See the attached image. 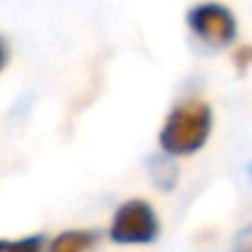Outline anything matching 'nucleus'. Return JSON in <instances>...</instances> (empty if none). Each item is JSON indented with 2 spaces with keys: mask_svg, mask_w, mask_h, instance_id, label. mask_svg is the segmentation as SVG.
<instances>
[{
  "mask_svg": "<svg viewBox=\"0 0 252 252\" xmlns=\"http://www.w3.org/2000/svg\"><path fill=\"white\" fill-rule=\"evenodd\" d=\"M213 129V111L205 101H183L168 116L158 134V146L166 156H190L200 151Z\"/></svg>",
  "mask_w": 252,
  "mask_h": 252,
  "instance_id": "f257e3e1",
  "label": "nucleus"
},
{
  "mask_svg": "<svg viewBox=\"0 0 252 252\" xmlns=\"http://www.w3.org/2000/svg\"><path fill=\"white\" fill-rule=\"evenodd\" d=\"M161 235V220L151 203L141 198L124 200L109 225V237L116 245H151Z\"/></svg>",
  "mask_w": 252,
  "mask_h": 252,
  "instance_id": "f03ea898",
  "label": "nucleus"
},
{
  "mask_svg": "<svg viewBox=\"0 0 252 252\" xmlns=\"http://www.w3.org/2000/svg\"><path fill=\"white\" fill-rule=\"evenodd\" d=\"M186 23L198 42L208 50H225L237 37V20L222 3H198L188 10Z\"/></svg>",
  "mask_w": 252,
  "mask_h": 252,
  "instance_id": "7ed1b4c3",
  "label": "nucleus"
},
{
  "mask_svg": "<svg viewBox=\"0 0 252 252\" xmlns=\"http://www.w3.org/2000/svg\"><path fill=\"white\" fill-rule=\"evenodd\" d=\"M96 230H64L47 245V252H89L96 247Z\"/></svg>",
  "mask_w": 252,
  "mask_h": 252,
  "instance_id": "20e7f679",
  "label": "nucleus"
},
{
  "mask_svg": "<svg viewBox=\"0 0 252 252\" xmlns=\"http://www.w3.org/2000/svg\"><path fill=\"white\" fill-rule=\"evenodd\" d=\"M149 173H151L154 186L161 193H171L176 188V183H178V166L166 154H154L149 158Z\"/></svg>",
  "mask_w": 252,
  "mask_h": 252,
  "instance_id": "39448f33",
  "label": "nucleus"
},
{
  "mask_svg": "<svg viewBox=\"0 0 252 252\" xmlns=\"http://www.w3.org/2000/svg\"><path fill=\"white\" fill-rule=\"evenodd\" d=\"M45 245H47V237L37 232L20 240H0V252H45Z\"/></svg>",
  "mask_w": 252,
  "mask_h": 252,
  "instance_id": "423d86ee",
  "label": "nucleus"
},
{
  "mask_svg": "<svg viewBox=\"0 0 252 252\" xmlns=\"http://www.w3.org/2000/svg\"><path fill=\"white\" fill-rule=\"evenodd\" d=\"M232 252H252V227H242L232 240Z\"/></svg>",
  "mask_w": 252,
  "mask_h": 252,
  "instance_id": "0eeeda50",
  "label": "nucleus"
},
{
  "mask_svg": "<svg viewBox=\"0 0 252 252\" xmlns=\"http://www.w3.org/2000/svg\"><path fill=\"white\" fill-rule=\"evenodd\" d=\"M250 57H252L250 47H240V50L232 55V60H235V64H237V69H240V72H245V69H247V64H250Z\"/></svg>",
  "mask_w": 252,
  "mask_h": 252,
  "instance_id": "6e6552de",
  "label": "nucleus"
},
{
  "mask_svg": "<svg viewBox=\"0 0 252 252\" xmlns=\"http://www.w3.org/2000/svg\"><path fill=\"white\" fill-rule=\"evenodd\" d=\"M8 57H10V52H8V42L0 37V72L5 69V64H8Z\"/></svg>",
  "mask_w": 252,
  "mask_h": 252,
  "instance_id": "1a4fd4ad",
  "label": "nucleus"
}]
</instances>
